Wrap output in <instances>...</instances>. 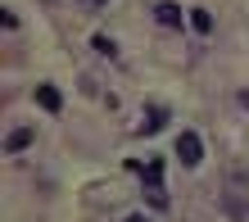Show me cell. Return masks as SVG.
Returning a JSON list of instances; mask_svg holds the SVG:
<instances>
[{
    "label": "cell",
    "instance_id": "obj_1",
    "mask_svg": "<svg viewBox=\"0 0 249 222\" xmlns=\"http://www.w3.org/2000/svg\"><path fill=\"white\" fill-rule=\"evenodd\" d=\"M127 168H136L145 177V200H150V209H168V195H163V159H150V164L127 159Z\"/></svg>",
    "mask_w": 249,
    "mask_h": 222
},
{
    "label": "cell",
    "instance_id": "obj_2",
    "mask_svg": "<svg viewBox=\"0 0 249 222\" xmlns=\"http://www.w3.org/2000/svg\"><path fill=\"white\" fill-rule=\"evenodd\" d=\"M177 159L186 168H195L199 159H204V141H199V131H181L177 136Z\"/></svg>",
    "mask_w": 249,
    "mask_h": 222
},
{
    "label": "cell",
    "instance_id": "obj_3",
    "mask_svg": "<svg viewBox=\"0 0 249 222\" xmlns=\"http://www.w3.org/2000/svg\"><path fill=\"white\" fill-rule=\"evenodd\" d=\"M154 18L163 23V27H177V23H181V9L172 5V0H163V5H154Z\"/></svg>",
    "mask_w": 249,
    "mask_h": 222
},
{
    "label": "cell",
    "instance_id": "obj_4",
    "mask_svg": "<svg viewBox=\"0 0 249 222\" xmlns=\"http://www.w3.org/2000/svg\"><path fill=\"white\" fill-rule=\"evenodd\" d=\"M36 105H41V109H50V113H59L64 100H59V91H54V86H36Z\"/></svg>",
    "mask_w": 249,
    "mask_h": 222
},
{
    "label": "cell",
    "instance_id": "obj_5",
    "mask_svg": "<svg viewBox=\"0 0 249 222\" xmlns=\"http://www.w3.org/2000/svg\"><path fill=\"white\" fill-rule=\"evenodd\" d=\"M27 145H32V131H27V127H18V131H9L5 150H9V154H18V150H27Z\"/></svg>",
    "mask_w": 249,
    "mask_h": 222
},
{
    "label": "cell",
    "instance_id": "obj_6",
    "mask_svg": "<svg viewBox=\"0 0 249 222\" xmlns=\"http://www.w3.org/2000/svg\"><path fill=\"white\" fill-rule=\"evenodd\" d=\"M163 109H159V105H150V109H145V123H141V131H145V136H150V131H159V127H163Z\"/></svg>",
    "mask_w": 249,
    "mask_h": 222
},
{
    "label": "cell",
    "instance_id": "obj_7",
    "mask_svg": "<svg viewBox=\"0 0 249 222\" xmlns=\"http://www.w3.org/2000/svg\"><path fill=\"white\" fill-rule=\"evenodd\" d=\"M190 27L195 32H213V14L209 9H190Z\"/></svg>",
    "mask_w": 249,
    "mask_h": 222
},
{
    "label": "cell",
    "instance_id": "obj_8",
    "mask_svg": "<svg viewBox=\"0 0 249 222\" xmlns=\"http://www.w3.org/2000/svg\"><path fill=\"white\" fill-rule=\"evenodd\" d=\"M95 50H100V55H109V59H118V46H113L109 37H95Z\"/></svg>",
    "mask_w": 249,
    "mask_h": 222
},
{
    "label": "cell",
    "instance_id": "obj_9",
    "mask_svg": "<svg viewBox=\"0 0 249 222\" xmlns=\"http://www.w3.org/2000/svg\"><path fill=\"white\" fill-rule=\"evenodd\" d=\"M82 5H86V9H100V5H109V0H82Z\"/></svg>",
    "mask_w": 249,
    "mask_h": 222
},
{
    "label": "cell",
    "instance_id": "obj_10",
    "mask_svg": "<svg viewBox=\"0 0 249 222\" xmlns=\"http://www.w3.org/2000/svg\"><path fill=\"white\" fill-rule=\"evenodd\" d=\"M127 222H145V218H127Z\"/></svg>",
    "mask_w": 249,
    "mask_h": 222
}]
</instances>
